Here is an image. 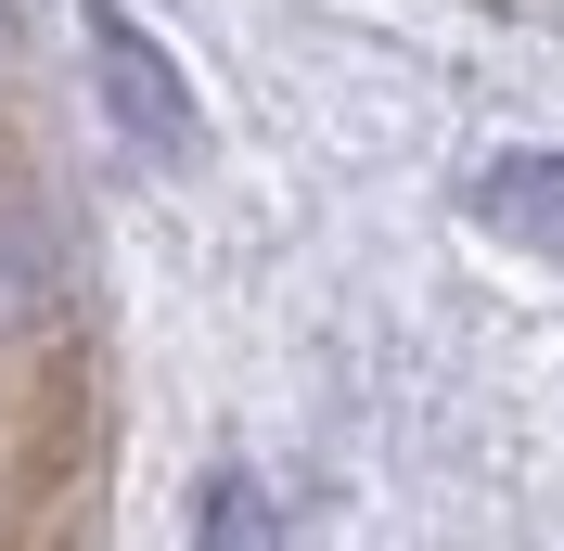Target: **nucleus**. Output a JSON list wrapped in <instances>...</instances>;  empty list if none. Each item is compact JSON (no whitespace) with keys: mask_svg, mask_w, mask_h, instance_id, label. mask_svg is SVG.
Instances as JSON below:
<instances>
[{"mask_svg":"<svg viewBox=\"0 0 564 551\" xmlns=\"http://www.w3.org/2000/svg\"><path fill=\"white\" fill-rule=\"evenodd\" d=\"M90 77H104V116L141 154H193V90H180L167 39H141L116 0H90Z\"/></svg>","mask_w":564,"mask_h":551,"instance_id":"nucleus-1","label":"nucleus"},{"mask_svg":"<svg viewBox=\"0 0 564 551\" xmlns=\"http://www.w3.org/2000/svg\"><path fill=\"white\" fill-rule=\"evenodd\" d=\"M52 321H65V231H52V206L26 180L0 168V346L52 334Z\"/></svg>","mask_w":564,"mask_h":551,"instance_id":"nucleus-2","label":"nucleus"},{"mask_svg":"<svg viewBox=\"0 0 564 551\" xmlns=\"http://www.w3.org/2000/svg\"><path fill=\"white\" fill-rule=\"evenodd\" d=\"M475 231L513 244V257H539V270H564V154H488L475 168Z\"/></svg>","mask_w":564,"mask_h":551,"instance_id":"nucleus-3","label":"nucleus"},{"mask_svg":"<svg viewBox=\"0 0 564 551\" xmlns=\"http://www.w3.org/2000/svg\"><path fill=\"white\" fill-rule=\"evenodd\" d=\"M193 539H206V551H270V500H257L245 475H218V487H206V526H193Z\"/></svg>","mask_w":564,"mask_h":551,"instance_id":"nucleus-4","label":"nucleus"}]
</instances>
